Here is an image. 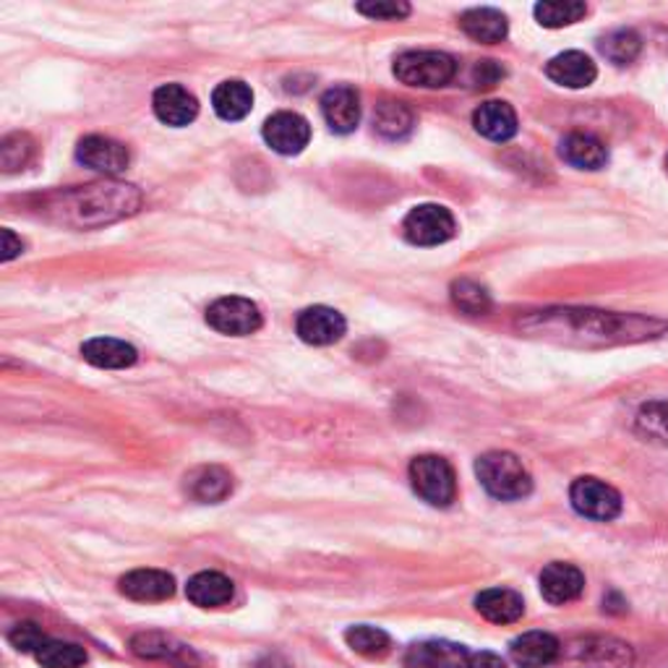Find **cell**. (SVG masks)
Segmentation results:
<instances>
[{
  "label": "cell",
  "mask_w": 668,
  "mask_h": 668,
  "mask_svg": "<svg viewBox=\"0 0 668 668\" xmlns=\"http://www.w3.org/2000/svg\"><path fill=\"white\" fill-rule=\"evenodd\" d=\"M262 134H264V141H267L277 154H288V157L301 154L311 141L308 121L298 113H288V110H282V113H275L272 118H267Z\"/></svg>",
  "instance_id": "10"
},
{
  "label": "cell",
  "mask_w": 668,
  "mask_h": 668,
  "mask_svg": "<svg viewBox=\"0 0 668 668\" xmlns=\"http://www.w3.org/2000/svg\"><path fill=\"white\" fill-rule=\"evenodd\" d=\"M152 108L154 115H157L165 126L173 128H184L199 115L197 97L188 92L186 87H180V84H165V87H160L152 97Z\"/></svg>",
  "instance_id": "15"
},
{
  "label": "cell",
  "mask_w": 668,
  "mask_h": 668,
  "mask_svg": "<svg viewBox=\"0 0 668 668\" xmlns=\"http://www.w3.org/2000/svg\"><path fill=\"white\" fill-rule=\"evenodd\" d=\"M632 647L614 638H580L562 645L556 668H629Z\"/></svg>",
  "instance_id": "3"
},
{
  "label": "cell",
  "mask_w": 668,
  "mask_h": 668,
  "mask_svg": "<svg viewBox=\"0 0 668 668\" xmlns=\"http://www.w3.org/2000/svg\"><path fill=\"white\" fill-rule=\"evenodd\" d=\"M476 131L491 141H509L517 134V113L509 102L489 100L472 113Z\"/></svg>",
  "instance_id": "21"
},
{
  "label": "cell",
  "mask_w": 668,
  "mask_h": 668,
  "mask_svg": "<svg viewBox=\"0 0 668 668\" xmlns=\"http://www.w3.org/2000/svg\"><path fill=\"white\" fill-rule=\"evenodd\" d=\"M470 653L465 645L446 640L415 642L405 653V668H465Z\"/></svg>",
  "instance_id": "16"
},
{
  "label": "cell",
  "mask_w": 668,
  "mask_h": 668,
  "mask_svg": "<svg viewBox=\"0 0 668 668\" xmlns=\"http://www.w3.org/2000/svg\"><path fill=\"white\" fill-rule=\"evenodd\" d=\"M465 668H507V664L502 660V655L481 651V653H470V658H468V664H465Z\"/></svg>",
  "instance_id": "39"
},
{
  "label": "cell",
  "mask_w": 668,
  "mask_h": 668,
  "mask_svg": "<svg viewBox=\"0 0 668 668\" xmlns=\"http://www.w3.org/2000/svg\"><path fill=\"white\" fill-rule=\"evenodd\" d=\"M37 664L42 668H81L87 664V651L76 642L48 640L40 651L35 653Z\"/></svg>",
  "instance_id": "30"
},
{
  "label": "cell",
  "mask_w": 668,
  "mask_h": 668,
  "mask_svg": "<svg viewBox=\"0 0 668 668\" xmlns=\"http://www.w3.org/2000/svg\"><path fill=\"white\" fill-rule=\"evenodd\" d=\"M413 126H415V118H413L411 108L402 105V102H394V100L379 102V108H376V113H374L376 134L385 136V139L389 141H400L413 131Z\"/></svg>",
  "instance_id": "28"
},
{
  "label": "cell",
  "mask_w": 668,
  "mask_h": 668,
  "mask_svg": "<svg viewBox=\"0 0 668 668\" xmlns=\"http://www.w3.org/2000/svg\"><path fill=\"white\" fill-rule=\"evenodd\" d=\"M31 154H35V141L27 134H11L0 144V165L5 173L22 171L31 160Z\"/></svg>",
  "instance_id": "34"
},
{
  "label": "cell",
  "mask_w": 668,
  "mask_h": 668,
  "mask_svg": "<svg viewBox=\"0 0 668 668\" xmlns=\"http://www.w3.org/2000/svg\"><path fill=\"white\" fill-rule=\"evenodd\" d=\"M640 50H642V40L638 31L632 29H616L601 40V53L612 63H616V66H627V63H632L634 58L640 55Z\"/></svg>",
  "instance_id": "32"
},
{
  "label": "cell",
  "mask_w": 668,
  "mask_h": 668,
  "mask_svg": "<svg viewBox=\"0 0 668 668\" xmlns=\"http://www.w3.org/2000/svg\"><path fill=\"white\" fill-rule=\"evenodd\" d=\"M131 651L139 658L147 660H162V664H171L175 668H197L199 655L193 653V647H188L186 642L165 632H139L131 638Z\"/></svg>",
  "instance_id": "9"
},
{
  "label": "cell",
  "mask_w": 668,
  "mask_h": 668,
  "mask_svg": "<svg viewBox=\"0 0 668 668\" xmlns=\"http://www.w3.org/2000/svg\"><path fill=\"white\" fill-rule=\"evenodd\" d=\"M476 612L491 625H515L522 619L525 601L509 588H489L476 598Z\"/></svg>",
  "instance_id": "20"
},
{
  "label": "cell",
  "mask_w": 668,
  "mask_h": 668,
  "mask_svg": "<svg viewBox=\"0 0 668 668\" xmlns=\"http://www.w3.org/2000/svg\"><path fill=\"white\" fill-rule=\"evenodd\" d=\"M322 115L335 134H353L361 123V94L348 84L327 89L322 97Z\"/></svg>",
  "instance_id": "13"
},
{
  "label": "cell",
  "mask_w": 668,
  "mask_h": 668,
  "mask_svg": "<svg viewBox=\"0 0 668 668\" xmlns=\"http://www.w3.org/2000/svg\"><path fill=\"white\" fill-rule=\"evenodd\" d=\"M121 593L139 603H160L173 598L175 580L162 569H136L121 577Z\"/></svg>",
  "instance_id": "17"
},
{
  "label": "cell",
  "mask_w": 668,
  "mask_h": 668,
  "mask_svg": "<svg viewBox=\"0 0 668 668\" xmlns=\"http://www.w3.org/2000/svg\"><path fill=\"white\" fill-rule=\"evenodd\" d=\"M478 481L499 502H517L533 491V478L512 452H486L476 463Z\"/></svg>",
  "instance_id": "2"
},
{
  "label": "cell",
  "mask_w": 668,
  "mask_h": 668,
  "mask_svg": "<svg viewBox=\"0 0 668 668\" xmlns=\"http://www.w3.org/2000/svg\"><path fill=\"white\" fill-rule=\"evenodd\" d=\"M232 593H236L232 580L223 572H199L193 575L186 585L188 601L199 608L228 606L232 601Z\"/></svg>",
  "instance_id": "22"
},
{
  "label": "cell",
  "mask_w": 668,
  "mask_h": 668,
  "mask_svg": "<svg viewBox=\"0 0 668 668\" xmlns=\"http://www.w3.org/2000/svg\"><path fill=\"white\" fill-rule=\"evenodd\" d=\"M402 232L413 245H441L455 236V217L446 206L420 204L405 217Z\"/></svg>",
  "instance_id": "8"
},
{
  "label": "cell",
  "mask_w": 668,
  "mask_h": 668,
  "mask_svg": "<svg viewBox=\"0 0 668 668\" xmlns=\"http://www.w3.org/2000/svg\"><path fill=\"white\" fill-rule=\"evenodd\" d=\"M459 27H463V31L470 37V40L483 45L502 42L509 31L507 16L496 9H472L459 18Z\"/></svg>",
  "instance_id": "27"
},
{
  "label": "cell",
  "mask_w": 668,
  "mask_h": 668,
  "mask_svg": "<svg viewBox=\"0 0 668 668\" xmlns=\"http://www.w3.org/2000/svg\"><path fill=\"white\" fill-rule=\"evenodd\" d=\"M562 642L549 632H525L512 640L509 655L520 668H546L559 658Z\"/></svg>",
  "instance_id": "18"
},
{
  "label": "cell",
  "mask_w": 668,
  "mask_h": 668,
  "mask_svg": "<svg viewBox=\"0 0 668 668\" xmlns=\"http://www.w3.org/2000/svg\"><path fill=\"white\" fill-rule=\"evenodd\" d=\"M50 638L42 632L35 621H22L9 632V642L16 647L18 653H31L35 655Z\"/></svg>",
  "instance_id": "37"
},
{
  "label": "cell",
  "mask_w": 668,
  "mask_h": 668,
  "mask_svg": "<svg viewBox=\"0 0 668 668\" xmlns=\"http://www.w3.org/2000/svg\"><path fill=\"white\" fill-rule=\"evenodd\" d=\"M585 590V575L567 562H551L541 572V595L554 606L572 603Z\"/></svg>",
  "instance_id": "14"
},
{
  "label": "cell",
  "mask_w": 668,
  "mask_h": 668,
  "mask_svg": "<svg viewBox=\"0 0 668 668\" xmlns=\"http://www.w3.org/2000/svg\"><path fill=\"white\" fill-rule=\"evenodd\" d=\"M355 11L376 22H400V18L411 16V5L400 3V0H374V3H358Z\"/></svg>",
  "instance_id": "36"
},
{
  "label": "cell",
  "mask_w": 668,
  "mask_h": 668,
  "mask_svg": "<svg viewBox=\"0 0 668 668\" xmlns=\"http://www.w3.org/2000/svg\"><path fill=\"white\" fill-rule=\"evenodd\" d=\"M254 668H293V666H290L288 660L282 658V655L269 653V655H264V658H259L256 664H254Z\"/></svg>",
  "instance_id": "41"
},
{
  "label": "cell",
  "mask_w": 668,
  "mask_h": 668,
  "mask_svg": "<svg viewBox=\"0 0 668 668\" xmlns=\"http://www.w3.org/2000/svg\"><path fill=\"white\" fill-rule=\"evenodd\" d=\"M0 236H3V249H0V251H3V254H0V259H3V262H11V259L22 254L24 245H22V241H16L14 232L3 230V232H0Z\"/></svg>",
  "instance_id": "40"
},
{
  "label": "cell",
  "mask_w": 668,
  "mask_h": 668,
  "mask_svg": "<svg viewBox=\"0 0 668 668\" xmlns=\"http://www.w3.org/2000/svg\"><path fill=\"white\" fill-rule=\"evenodd\" d=\"M533 14L541 27L559 29V27H569V24L580 22V18L588 14V5L577 3V0H546V3L535 5Z\"/></svg>",
  "instance_id": "29"
},
{
  "label": "cell",
  "mask_w": 668,
  "mask_h": 668,
  "mask_svg": "<svg viewBox=\"0 0 668 668\" xmlns=\"http://www.w3.org/2000/svg\"><path fill=\"white\" fill-rule=\"evenodd\" d=\"M295 329L298 337H301L303 342H308V345H335L337 340H342L348 324L342 319L340 311L329 306H314L301 311Z\"/></svg>",
  "instance_id": "12"
},
{
  "label": "cell",
  "mask_w": 668,
  "mask_h": 668,
  "mask_svg": "<svg viewBox=\"0 0 668 668\" xmlns=\"http://www.w3.org/2000/svg\"><path fill=\"white\" fill-rule=\"evenodd\" d=\"M212 108L223 121H243L254 108V92L245 81H223L212 92Z\"/></svg>",
  "instance_id": "26"
},
{
  "label": "cell",
  "mask_w": 668,
  "mask_h": 668,
  "mask_svg": "<svg viewBox=\"0 0 668 668\" xmlns=\"http://www.w3.org/2000/svg\"><path fill=\"white\" fill-rule=\"evenodd\" d=\"M141 206V193L134 186L115 184V180H102V184H89L71 188V191L45 197L40 212L45 217L55 219L71 228H97V225L115 223V219L128 217Z\"/></svg>",
  "instance_id": "1"
},
{
  "label": "cell",
  "mask_w": 668,
  "mask_h": 668,
  "mask_svg": "<svg viewBox=\"0 0 668 668\" xmlns=\"http://www.w3.org/2000/svg\"><path fill=\"white\" fill-rule=\"evenodd\" d=\"M81 355L97 368H128L139 358L134 345L115 340V337H94V340L84 342Z\"/></svg>",
  "instance_id": "25"
},
{
  "label": "cell",
  "mask_w": 668,
  "mask_h": 668,
  "mask_svg": "<svg viewBox=\"0 0 668 668\" xmlns=\"http://www.w3.org/2000/svg\"><path fill=\"white\" fill-rule=\"evenodd\" d=\"M457 74V61L439 50H411L394 61V76L407 87L439 89L446 87Z\"/></svg>",
  "instance_id": "4"
},
{
  "label": "cell",
  "mask_w": 668,
  "mask_h": 668,
  "mask_svg": "<svg viewBox=\"0 0 668 668\" xmlns=\"http://www.w3.org/2000/svg\"><path fill=\"white\" fill-rule=\"evenodd\" d=\"M666 167H668V157H666Z\"/></svg>",
  "instance_id": "42"
},
{
  "label": "cell",
  "mask_w": 668,
  "mask_h": 668,
  "mask_svg": "<svg viewBox=\"0 0 668 668\" xmlns=\"http://www.w3.org/2000/svg\"><path fill=\"white\" fill-rule=\"evenodd\" d=\"M562 157L564 162L577 167V171H601L603 165L608 162V149L598 136L593 134H569L567 139L562 141Z\"/></svg>",
  "instance_id": "24"
},
{
  "label": "cell",
  "mask_w": 668,
  "mask_h": 668,
  "mask_svg": "<svg viewBox=\"0 0 668 668\" xmlns=\"http://www.w3.org/2000/svg\"><path fill=\"white\" fill-rule=\"evenodd\" d=\"M186 489L201 504H217L232 494V476L219 465H204L186 478Z\"/></svg>",
  "instance_id": "23"
},
{
  "label": "cell",
  "mask_w": 668,
  "mask_h": 668,
  "mask_svg": "<svg viewBox=\"0 0 668 668\" xmlns=\"http://www.w3.org/2000/svg\"><path fill=\"white\" fill-rule=\"evenodd\" d=\"M569 502L577 509V515L588 517L595 522H608L619 517L621 496L614 486L598 481V478H577L569 489Z\"/></svg>",
  "instance_id": "6"
},
{
  "label": "cell",
  "mask_w": 668,
  "mask_h": 668,
  "mask_svg": "<svg viewBox=\"0 0 668 668\" xmlns=\"http://www.w3.org/2000/svg\"><path fill=\"white\" fill-rule=\"evenodd\" d=\"M76 160H79L84 167H89V171L118 175L128 167L131 154H128V149L123 147L121 141L108 139V136H87V139H81L79 147H76Z\"/></svg>",
  "instance_id": "11"
},
{
  "label": "cell",
  "mask_w": 668,
  "mask_h": 668,
  "mask_svg": "<svg viewBox=\"0 0 668 668\" xmlns=\"http://www.w3.org/2000/svg\"><path fill=\"white\" fill-rule=\"evenodd\" d=\"M452 301H455L459 311H465V314L470 316L486 314V311L491 308V298L486 293V288L472 280H457L452 285Z\"/></svg>",
  "instance_id": "35"
},
{
  "label": "cell",
  "mask_w": 668,
  "mask_h": 668,
  "mask_svg": "<svg viewBox=\"0 0 668 668\" xmlns=\"http://www.w3.org/2000/svg\"><path fill=\"white\" fill-rule=\"evenodd\" d=\"M345 642L358 655H366V658H381V655L389 653V645H392L385 629L368 625L350 627L345 632Z\"/></svg>",
  "instance_id": "31"
},
{
  "label": "cell",
  "mask_w": 668,
  "mask_h": 668,
  "mask_svg": "<svg viewBox=\"0 0 668 668\" xmlns=\"http://www.w3.org/2000/svg\"><path fill=\"white\" fill-rule=\"evenodd\" d=\"M411 483L431 507H450L457 496V478L452 465L439 455H420L411 463Z\"/></svg>",
  "instance_id": "5"
},
{
  "label": "cell",
  "mask_w": 668,
  "mask_h": 668,
  "mask_svg": "<svg viewBox=\"0 0 668 668\" xmlns=\"http://www.w3.org/2000/svg\"><path fill=\"white\" fill-rule=\"evenodd\" d=\"M499 79H504V68H499L494 61H481L472 68V84L476 87H494Z\"/></svg>",
  "instance_id": "38"
},
{
  "label": "cell",
  "mask_w": 668,
  "mask_h": 668,
  "mask_svg": "<svg viewBox=\"0 0 668 668\" xmlns=\"http://www.w3.org/2000/svg\"><path fill=\"white\" fill-rule=\"evenodd\" d=\"M546 76L554 84H559V87L585 89L595 81L598 68H595V63L590 61L585 53H580V50H569V53L551 58L546 66Z\"/></svg>",
  "instance_id": "19"
},
{
  "label": "cell",
  "mask_w": 668,
  "mask_h": 668,
  "mask_svg": "<svg viewBox=\"0 0 668 668\" xmlns=\"http://www.w3.org/2000/svg\"><path fill=\"white\" fill-rule=\"evenodd\" d=\"M638 431L645 439L668 444V402L655 400L642 405L638 413Z\"/></svg>",
  "instance_id": "33"
},
{
  "label": "cell",
  "mask_w": 668,
  "mask_h": 668,
  "mask_svg": "<svg viewBox=\"0 0 668 668\" xmlns=\"http://www.w3.org/2000/svg\"><path fill=\"white\" fill-rule=\"evenodd\" d=\"M206 324L212 329H217L219 335H230V337H245L254 335L259 327H262V311L254 301L249 298H238L228 295L214 301L210 308H206Z\"/></svg>",
  "instance_id": "7"
}]
</instances>
